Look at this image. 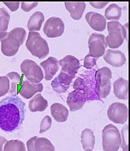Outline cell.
I'll use <instances>...</instances> for the list:
<instances>
[{
    "mask_svg": "<svg viewBox=\"0 0 130 151\" xmlns=\"http://www.w3.org/2000/svg\"><path fill=\"white\" fill-rule=\"evenodd\" d=\"M25 119V103L17 96H7L0 101V129L13 132Z\"/></svg>",
    "mask_w": 130,
    "mask_h": 151,
    "instance_id": "obj_1",
    "label": "cell"
},
{
    "mask_svg": "<svg viewBox=\"0 0 130 151\" xmlns=\"http://www.w3.org/2000/svg\"><path fill=\"white\" fill-rule=\"evenodd\" d=\"M27 33L23 27H15L9 32L0 34L1 51L6 56H13L19 51L26 39Z\"/></svg>",
    "mask_w": 130,
    "mask_h": 151,
    "instance_id": "obj_2",
    "label": "cell"
},
{
    "mask_svg": "<svg viewBox=\"0 0 130 151\" xmlns=\"http://www.w3.org/2000/svg\"><path fill=\"white\" fill-rule=\"evenodd\" d=\"M106 25L108 35L105 37V42L111 48L116 49L123 44L125 40H128L129 35L126 34L124 27L119 22L109 21Z\"/></svg>",
    "mask_w": 130,
    "mask_h": 151,
    "instance_id": "obj_3",
    "label": "cell"
},
{
    "mask_svg": "<svg viewBox=\"0 0 130 151\" xmlns=\"http://www.w3.org/2000/svg\"><path fill=\"white\" fill-rule=\"evenodd\" d=\"M26 47L34 56L38 58H45L49 53V47L47 41L37 32L29 33Z\"/></svg>",
    "mask_w": 130,
    "mask_h": 151,
    "instance_id": "obj_4",
    "label": "cell"
},
{
    "mask_svg": "<svg viewBox=\"0 0 130 151\" xmlns=\"http://www.w3.org/2000/svg\"><path fill=\"white\" fill-rule=\"evenodd\" d=\"M121 144V135L118 128L108 124L102 131V147L104 151H118Z\"/></svg>",
    "mask_w": 130,
    "mask_h": 151,
    "instance_id": "obj_5",
    "label": "cell"
},
{
    "mask_svg": "<svg viewBox=\"0 0 130 151\" xmlns=\"http://www.w3.org/2000/svg\"><path fill=\"white\" fill-rule=\"evenodd\" d=\"M111 77H112L111 70L108 67H102L96 72L95 89L101 99L106 98L110 93Z\"/></svg>",
    "mask_w": 130,
    "mask_h": 151,
    "instance_id": "obj_6",
    "label": "cell"
},
{
    "mask_svg": "<svg viewBox=\"0 0 130 151\" xmlns=\"http://www.w3.org/2000/svg\"><path fill=\"white\" fill-rule=\"evenodd\" d=\"M20 70L27 78V80L32 83H40L44 78L43 72L41 67L30 59H25L20 65Z\"/></svg>",
    "mask_w": 130,
    "mask_h": 151,
    "instance_id": "obj_7",
    "label": "cell"
},
{
    "mask_svg": "<svg viewBox=\"0 0 130 151\" xmlns=\"http://www.w3.org/2000/svg\"><path fill=\"white\" fill-rule=\"evenodd\" d=\"M90 55L95 58H99L103 56L106 50L107 45L105 42V36L102 34L93 33L88 40Z\"/></svg>",
    "mask_w": 130,
    "mask_h": 151,
    "instance_id": "obj_8",
    "label": "cell"
},
{
    "mask_svg": "<svg viewBox=\"0 0 130 151\" xmlns=\"http://www.w3.org/2000/svg\"><path fill=\"white\" fill-rule=\"evenodd\" d=\"M129 111L126 104L120 102H115L109 106L108 117L111 121L117 124H124L128 120Z\"/></svg>",
    "mask_w": 130,
    "mask_h": 151,
    "instance_id": "obj_9",
    "label": "cell"
},
{
    "mask_svg": "<svg viewBox=\"0 0 130 151\" xmlns=\"http://www.w3.org/2000/svg\"><path fill=\"white\" fill-rule=\"evenodd\" d=\"M65 30V24L61 18L52 17L44 24L43 31L48 37H58L62 35Z\"/></svg>",
    "mask_w": 130,
    "mask_h": 151,
    "instance_id": "obj_10",
    "label": "cell"
},
{
    "mask_svg": "<svg viewBox=\"0 0 130 151\" xmlns=\"http://www.w3.org/2000/svg\"><path fill=\"white\" fill-rule=\"evenodd\" d=\"M86 93L83 89H76L68 95L67 104L71 111H76L86 103Z\"/></svg>",
    "mask_w": 130,
    "mask_h": 151,
    "instance_id": "obj_11",
    "label": "cell"
},
{
    "mask_svg": "<svg viewBox=\"0 0 130 151\" xmlns=\"http://www.w3.org/2000/svg\"><path fill=\"white\" fill-rule=\"evenodd\" d=\"M59 64L62 67V72H64L73 77L76 76L80 68V61L75 56L69 55L59 61Z\"/></svg>",
    "mask_w": 130,
    "mask_h": 151,
    "instance_id": "obj_12",
    "label": "cell"
},
{
    "mask_svg": "<svg viewBox=\"0 0 130 151\" xmlns=\"http://www.w3.org/2000/svg\"><path fill=\"white\" fill-rule=\"evenodd\" d=\"M104 59L108 64L114 67H121L126 62V55L123 52L118 49L105 50Z\"/></svg>",
    "mask_w": 130,
    "mask_h": 151,
    "instance_id": "obj_13",
    "label": "cell"
},
{
    "mask_svg": "<svg viewBox=\"0 0 130 151\" xmlns=\"http://www.w3.org/2000/svg\"><path fill=\"white\" fill-rule=\"evenodd\" d=\"M74 77L61 71L58 76L55 78L52 82V87L55 92L59 93H65L70 88L72 80Z\"/></svg>",
    "mask_w": 130,
    "mask_h": 151,
    "instance_id": "obj_14",
    "label": "cell"
},
{
    "mask_svg": "<svg viewBox=\"0 0 130 151\" xmlns=\"http://www.w3.org/2000/svg\"><path fill=\"white\" fill-rule=\"evenodd\" d=\"M43 72L44 78L46 80H51L59 69V60L55 57H49L48 59L41 63L39 65Z\"/></svg>",
    "mask_w": 130,
    "mask_h": 151,
    "instance_id": "obj_15",
    "label": "cell"
},
{
    "mask_svg": "<svg viewBox=\"0 0 130 151\" xmlns=\"http://www.w3.org/2000/svg\"><path fill=\"white\" fill-rule=\"evenodd\" d=\"M86 20L91 28L102 32L106 28V19L101 14L96 12H88L86 14Z\"/></svg>",
    "mask_w": 130,
    "mask_h": 151,
    "instance_id": "obj_16",
    "label": "cell"
},
{
    "mask_svg": "<svg viewBox=\"0 0 130 151\" xmlns=\"http://www.w3.org/2000/svg\"><path fill=\"white\" fill-rule=\"evenodd\" d=\"M43 84L41 83L34 84V83H30L28 80H24L22 82L19 93L25 99H29L34 97L37 93L41 92L43 91Z\"/></svg>",
    "mask_w": 130,
    "mask_h": 151,
    "instance_id": "obj_17",
    "label": "cell"
},
{
    "mask_svg": "<svg viewBox=\"0 0 130 151\" xmlns=\"http://www.w3.org/2000/svg\"><path fill=\"white\" fill-rule=\"evenodd\" d=\"M114 94L118 99L127 100L129 97V82L128 80L119 77L113 83Z\"/></svg>",
    "mask_w": 130,
    "mask_h": 151,
    "instance_id": "obj_18",
    "label": "cell"
},
{
    "mask_svg": "<svg viewBox=\"0 0 130 151\" xmlns=\"http://www.w3.org/2000/svg\"><path fill=\"white\" fill-rule=\"evenodd\" d=\"M65 6L70 13V17L75 20L81 19L86 9V3L83 2H65Z\"/></svg>",
    "mask_w": 130,
    "mask_h": 151,
    "instance_id": "obj_19",
    "label": "cell"
},
{
    "mask_svg": "<svg viewBox=\"0 0 130 151\" xmlns=\"http://www.w3.org/2000/svg\"><path fill=\"white\" fill-rule=\"evenodd\" d=\"M6 76L9 79V85H10L8 93L9 96H17L20 92L22 82H23L22 76L16 72H10L7 73Z\"/></svg>",
    "mask_w": 130,
    "mask_h": 151,
    "instance_id": "obj_20",
    "label": "cell"
},
{
    "mask_svg": "<svg viewBox=\"0 0 130 151\" xmlns=\"http://www.w3.org/2000/svg\"><path fill=\"white\" fill-rule=\"evenodd\" d=\"M51 114L56 122H65L69 117V111L63 104L55 103L51 106Z\"/></svg>",
    "mask_w": 130,
    "mask_h": 151,
    "instance_id": "obj_21",
    "label": "cell"
},
{
    "mask_svg": "<svg viewBox=\"0 0 130 151\" xmlns=\"http://www.w3.org/2000/svg\"><path fill=\"white\" fill-rule=\"evenodd\" d=\"M48 101L45 99L41 93H37L29 101V110L31 112L44 111L48 108Z\"/></svg>",
    "mask_w": 130,
    "mask_h": 151,
    "instance_id": "obj_22",
    "label": "cell"
},
{
    "mask_svg": "<svg viewBox=\"0 0 130 151\" xmlns=\"http://www.w3.org/2000/svg\"><path fill=\"white\" fill-rule=\"evenodd\" d=\"M44 20L45 16L40 11H37L31 14L27 22V28L30 30V32H36L41 30Z\"/></svg>",
    "mask_w": 130,
    "mask_h": 151,
    "instance_id": "obj_23",
    "label": "cell"
},
{
    "mask_svg": "<svg viewBox=\"0 0 130 151\" xmlns=\"http://www.w3.org/2000/svg\"><path fill=\"white\" fill-rule=\"evenodd\" d=\"M81 143L83 150H93L95 145V136L90 129H85L81 133Z\"/></svg>",
    "mask_w": 130,
    "mask_h": 151,
    "instance_id": "obj_24",
    "label": "cell"
},
{
    "mask_svg": "<svg viewBox=\"0 0 130 151\" xmlns=\"http://www.w3.org/2000/svg\"><path fill=\"white\" fill-rule=\"evenodd\" d=\"M104 18L108 20L118 21L121 18V8L119 5L112 3L111 4L104 12Z\"/></svg>",
    "mask_w": 130,
    "mask_h": 151,
    "instance_id": "obj_25",
    "label": "cell"
},
{
    "mask_svg": "<svg viewBox=\"0 0 130 151\" xmlns=\"http://www.w3.org/2000/svg\"><path fill=\"white\" fill-rule=\"evenodd\" d=\"M35 151H55V148L49 139L38 137L35 142Z\"/></svg>",
    "mask_w": 130,
    "mask_h": 151,
    "instance_id": "obj_26",
    "label": "cell"
},
{
    "mask_svg": "<svg viewBox=\"0 0 130 151\" xmlns=\"http://www.w3.org/2000/svg\"><path fill=\"white\" fill-rule=\"evenodd\" d=\"M3 151H26V147L22 141L13 139L6 142Z\"/></svg>",
    "mask_w": 130,
    "mask_h": 151,
    "instance_id": "obj_27",
    "label": "cell"
},
{
    "mask_svg": "<svg viewBox=\"0 0 130 151\" xmlns=\"http://www.w3.org/2000/svg\"><path fill=\"white\" fill-rule=\"evenodd\" d=\"M10 21V15L4 8H0V34L6 32Z\"/></svg>",
    "mask_w": 130,
    "mask_h": 151,
    "instance_id": "obj_28",
    "label": "cell"
},
{
    "mask_svg": "<svg viewBox=\"0 0 130 151\" xmlns=\"http://www.w3.org/2000/svg\"><path fill=\"white\" fill-rule=\"evenodd\" d=\"M128 132H129V125H126L122 128L120 135H121V144L120 147H121L122 151H129L128 146Z\"/></svg>",
    "mask_w": 130,
    "mask_h": 151,
    "instance_id": "obj_29",
    "label": "cell"
},
{
    "mask_svg": "<svg viewBox=\"0 0 130 151\" xmlns=\"http://www.w3.org/2000/svg\"><path fill=\"white\" fill-rule=\"evenodd\" d=\"M9 80L6 76H0V97L8 93L9 91Z\"/></svg>",
    "mask_w": 130,
    "mask_h": 151,
    "instance_id": "obj_30",
    "label": "cell"
},
{
    "mask_svg": "<svg viewBox=\"0 0 130 151\" xmlns=\"http://www.w3.org/2000/svg\"><path fill=\"white\" fill-rule=\"evenodd\" d=\"M52 120L50 116L46 115V116L44 117L43 119L41 120V124H40V133H44L46 131H48L52 126Z\"/></svg>",
    "mask_w": 130,
    "mask_h": 151,
    "instance_id": "obj_31",
    "label": "cell"
},
{
    "mask_svg": "<svg viewBox=\"0 0 130 151\" xmlns=\"http://www.w3.org/2000/svg\"><path fill=\"white\" fill-rule=\"evenodd\" d=\"M97 60L98 58H93V56H91L90 55L88 54L86 55L84 58V64L83 66L87 69H92L93 66H95L96 63H97Z\"/></svg>",
    "mask_w": 130,
    "mask_h": 151,
    "instance_id": "obj_32",
    "label": "cell"
},
{
    "mask_svg": "<svg viewBox=\"0 0 130 151\" xmlns=\"http://www.w3.org/2000/svg\"><path fill=\"white\" fill-rule=\"evenodd\" d=\"M38 5V2H21V9L22 10H24V12H29L31 9H33L34 8L37 6Z\"/></svg>",
    "mask_w": 130,
    "mask_h": 151,
    "instance_id": "obj_33",
    "label": "cell"
},
{
    "mask_svg": "<svg viewBox=\"0 0 130 151\" xmlns=\"http://www.w3.org/2000/svg\"><path fill=\"white\" fill-rule=\"evenodd\" d=\"M37 138V136H34L27 142V148L28 151H35V142Z\"/></svg>",
    "mask_w": 130,
    "mask_h": 151,
    "instance_id": "obj_34",
    "label": "cell"
},
{
    "mask_svg": "<svg viewBox=\"0 0 130 151\" xmlns=\"http://www.w3.org/2000/svg\"><path fill=\"white\" fill-rule=\"evenodd\" d=\"M4 4L6 6L10 11L14 12V11L17 10L19 6H20V2H4Z\"/></svg>",
    "mask_w": 130,
    "mask_h": 151,
    "instance_id": "obj_35",
    "label": "cell"
},
{
    "mask_svg": "<svg viewBox=\"0 0 130 151\" xmlns=\"http://www.w3.org/2000/svg\"><path fill=\"white\" fill-rule=\"evenodd\" d=\"M73 87L75 90L76 89H83L84 90V83H83V80L80 78L76 79V81L74 82Z\"/></svg>",
    "mask_w": 130,
    "mask_h": 151,
    "instance_id": "obj_36",
    "label": "cell"
},
{
    "mask_svg": "<svg viewBox=\"0 0 130 151\" xmlns=\"http://www.w3.org/2000/svg\"><path fill=\"white\" fill-rule=\"evenodd\" d=\"M108 4V2H90V5L93 7L96 8V9H102V8H104L105 6Z\"/></svg>",
    "mask_w": 130,
    "mask_h": 151,
    "instance_id": "obj_37",
    "label": "cell"
},
{
    "mask_svg": "<svg viewBox=\"0 0 130 151\" xmlns=\"http://www.w3.org/2000/svg\"><path fill=\"white\" fill-rule=\"evenodd\" d=\"M7 139L3 136H0V151H3V148H4V145L6 144V142H7Z\"/></svg>",
    "mask_w": 130,
    "mask_h": 151,
    "instance_id": "obj_38",
    "label": "cell"
},
{
    "mask_svg": "<svg viewBox=\"0 0 130 151\" xmlns=\"http://www.w3.org/2000/svg\"><path fill=\"white\" fill-rule=\"evenodd\" d=\"M85 151H93V150H90V149H87V150H85Z\"/></svg>",
    "mask_w": 130,
    "mask_h": 151,
    "instance_id": "obj_39",
    "label": "cell"
}]
</instances>
